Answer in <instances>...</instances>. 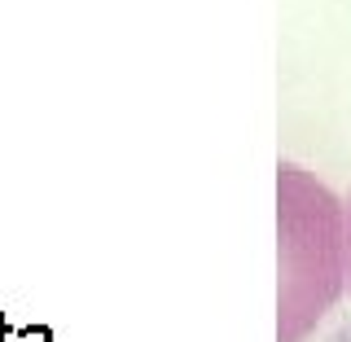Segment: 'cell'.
<instances>
[{"mask_svg":"<svg viewBox=\"0 0 351 342\" xmlns=\"http://www.w3.org/2000/svg\"><path fill=\"white\" fill-rule=\"evenodd\" d=\"M281 342H303L347 290V215L338 193L299 162L277 167Z\"/></svg>","mask_w":351,"mask_h":342,"instance_id":"1","label":"cell"},{"mask_svg":"<svg viewBox=\"0 0 351 342\" xmlns=\"http://www.w3.org/2000/svg\"><path fill=\"white\" fill-rule=\"evenodd\" d=\"M343 215H347V285H351V197L343 202Z\"/></svg>","mask_w":351,"mask_h":342,"instance_id":"2","label":"cell"}]
</instances>
